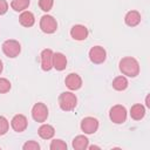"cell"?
Segmentation results:
<instances>
[{"instance_id": "1", "label": "cell", "mask_w": 150, "mask_h": 150, "mask_svg": "<svg viewBox=\"0 0 150 150\" xmlns=\"http://www.w3.org/2000/svg\"><path fill=\"white\" fill-rule=\"evenodd\" d=\"M118 69L122 75L128 77H136L139 74V63L132 56L122 57L118 62Z\"/></svg>"}, {"instance_id": "2", "label": "cell", "mask_w": 150, "mask_h": 150, "mask_svg": "<svg viewBox=\"0 0 150 150\" xmlns=\"http://www.w3.org/2000/svg\"><path fill=\"white\" fill-rule=\"evenodd\" d=\"M59 105L63 111H71L77 105V97L71 91H63L59 96Z\"/></svg>"}, {"instance_id": "3", "label": "cell", "mask_w": 150, "mask_h": 150, "mask_svg": "<svg viewBox=\"0 0 150 150\" xmlns=\"http://www.w3.org/2000/svg\"><path fill=\"white\" fill-rule=\"evenodd\" d=\"M128 111L124 105L122 104H115L109 110V118L115 124H122L127 121Z\"/></svg>"}, {"instance_id": "4", "label": "cell", "mask_w": 150, "mask_h": 150, "mask_svg": "<svg viewBox=\"0 0 150 150\" xmlns=\"http://www.w3.org/2000/svg\"><path fill=\"white\" fill-rule=\"evenodd\" d=\"M1 48H2L4 54L9 59H14V57L19 56V54L21 53V45L19 41H16L14 39H8V40L4 41Z\"/></svg>"}, {"instance_id": "5", "label": "cell", "mask_w": 150, "mask_h": 150, "mask_svg": "<svg viewBox=\"0 0 150 150\" xmlns=\"http://www.w3.org/2000/svg\"><path fill=\"white\" fill-rule=\"evenodd\" d=\"M48 115H49V111H48V108L45 103L42 102H38L33 105L32 108V117L35 122H39V123H43L47 121L48 118Z\"/></svg>"}, {"instance_id": "6", "label": "cell", "mask_w": 150, "mask_h": 150, "mask_svg": "<svg viewBox=\"0 0 150 150\" xmlns=\"http://www.w3.org/2000/svg\"><path fill=\"white\" fill-rule=\"evenodd\" d=\"M40 29L46 34H53L57 29V21L54 16L45 14L40 19Z\"/></svg>"}, {"instance_id": "7", "label": "cell", "mask_w": 150, "mask_h": 150, "mask_svg": "<svg viewBox=\"0 0 150 150\" xmlns=\"http://www.w3.org/2000/svg\"><path fill=\"white\" fill-rule=\"evenodd\" d=\"M88 56H89V60L94 63V64H101L105 61L107 59V52L103 47L101 46H94L89 49V53H88Z\"/></svg>"}, {"instance_id": "8", "label": "cell", "mask_w": 150, "mask_h": 150, "mask_svg": "<svg viewBox=\"0 0 150 150\" xmlns=\"http://www.w3.org/2000/svg\"><path fill=\"white\" fill-rule=\"evenodd\" d=\"M98 125H100V123H98L97 118L91 117V116H87L81 121L80 128L86 135H91V134H95L97 131Z\"/></svg>"}, {"instance_id": "9", "label": "cell", "mask_w": 150, "mask_h": 150, "mask_svg": "<svg viewBox=\"0 0 150 150\" xmlns=\"http://www.w3.org/2000/svg\"><path fill=\"white\" fill-rule=\"evenodd\" d=\"M53 50L46 48L40 54V64L43 71H49L53 68Z\"/></svg>"}, {"instance_id": "10", "label": "cell", "mask_w": 150, "mask_h": 150, "mask_svg": "<svg viewBox=\"0 0 150 150\" xmlns=\"http://www.w3.org/2000/svg\"><path fill=\"white\" fill-rule=\"evenodd\" d=\"M11 127L14 131L16 132H22L27 129L28 127V120L25 115L22 114H16L13 116L12 121H11Z\"/></svg>"}, {"instance_id": "11", "label": "cell", "mask_w": 150, "mask_h": 150, "mask_svg": "<svg viewBox=\"0 0 150 150\" xmlns=\"http://www.w3.org/2000/svg\"><path fill=\"white\" fill-rule=\"evenodd\" d=\"M64 84H66V87H67L69 90H71V91L79 90V89L82 87V79H81V76H80L79 74H76V73H70V74H68V75L66 76V79H64Z\"/></svg>"}, {"instance_id": "12", "label": "cell", "mask_w": 150, "mask_h": 150, "mask_svg": "<svg viewBox=\"0 0 150 150\" xmlns=\"http://www.w3.org/2000/svg\"><path fill=\"white\" fill-rule=\"evenodd\" d=\"M89 30L84 25H74L70 28V36L76 41H83L88 38Z\"/></svg>"}, {"instance_id": "13", "label": "cell", "mask_w": 150, "mask_h": 150, "mask_svg": "<svg viewBox=\"0 0 150 150\" xmlns=\"http://www.w3.org/2000/svg\"><path fill=\"white\" fill-rule=\"evenodd\" d=\"M141 20H142V16H141V13L136 9H131L129 12H127L125 16H124V22L127 26L129 27H136L141 23Z\"/></svg>"}, {"instance_id": "14", "label": "cell", "mask_w": 150, "mask_h": 150, "mask_svg": "<svg viewBox=\"0 0 150 150\" xmlns=\"http://www.w3.org/2000/svg\"><path fill=\"white\" fill-rule=\"evenodd\" d=\"M67 67V57L62 53H54L53 54V68L59 71L64 70Z\"/></svg>"}, {"instance_id": "15", "label": "cell", "mask_w": 150, "mask_h": 150, "mask_svg": "<svg viewBox=\"0 0 150 150\" xmlns=\"http://www.w3.org/2000/svg\"><path fill=\"white\" fill-rule=\"evenodd\" d=\"M19 22H20L21 26L29 28V27L34 26V23H35V16H34V14H33L32 12H29V11H23V12H21V14L19 15Z\"/></svg>"}, {"instance_id": "16", "label": "cell", "mask_w": 150, "mask_h": 150, "mask_svg": "<svg viewBox=\"0 0 150 150\" xmlns=\"http://www.w3.org/2000/svg\"><path fill=\"white\" fill-rule=\"evenodd\" d=\"M38 134L39 136L42 138V139H50L54 137L55 135V129L53 125L50 124H46V123H42L40 125V128L38 129Z\"/></svg>"}, {"instance_id": "17", "label": "cell", "mask_w": 150, "mask_h": 150, "mask_svg": "<svg viewBox=\"0 0 150 150\" xmlns=\"http://www.w3.org/2000/svg\"><path fill=\"white\" fill-rule=\"evenodd\" d=\"M130 117L135 121H141L145 116V108L141 103H136L130 108Z\"/></svg>"}, {"instance_id": "18", "label": "cell", "mask_w": 150, "mask_h": 150, "mask_svg": "<svg viewBox=\"0 0 150 150\" xmlns=\"http://www.w3.org/2000/svg\"><path fill=\"white\" fill-rule=\"evenodd\" d=\"M88 145H89V139L84 135H77L71 142V146L75 150H86L88 149Z\"/></svg>"}, {"instance_id": "19", "label": "cell", "mask_w": 150, "mask_h": 150, "mask_svg": "<svg viewBox=\"0 0 150 150\" xmlns=\"http://www.w3.org/2000/svg\"><path fill=\"white\" fill-rule=\"evenodd\" d=\"M112 88L117 91H123L128 88L129 86V82H128V79L127 76L124 75H120V76H116L114 80H112V83H111Z\"/></svg>"}, {"instance_id": "20", "label": "cell", "mask_w": 150, "mask_h": 150, "mask_svg": "<svg viewBox=\"0 0 150 150\" xmlns=\"http://www.w3.org/2000/svg\"><path fill=\"white\" fill-rule=\"evenodd\" d=\"M30 5V0H12L11 7L15 12H23L26 11Z\"/></svg>"}, {"instance_id": "21", "label": "cell", "mask_w": 150, "mask_h": 150, "mask_svg": "<svg viewBox=\"0 0 150 150\" xmlns=\"http://www.w3.org/2000/svg\"><path fill=\"white\" fill-rule=\"evenodd\" d=\"M49 149L50 150H67V143L60 138H55L50 142Z\"/></svg>"}, {"instance_id": "22", "label": "cell", "mask_w": 150, "mask_h": 150, "mask_svg": "<svg viewBox=\"0 0 150 150\" xmlns=\"http://www.w3.org/2000/svg\"><path fill=\"white\" fill-rule=\"evenodd\" d=\"M12 84L8 79L6 77H0V94H6L11 90Z\"/></svg>"}, {"instance_id": "23", "label": "cell", "mask_w": 150, "mask_h": 150, "mask_svg": "<svg viewBox=\"0 0 150 150\" xmlns=\"http://www.w3.org/2000/svg\"><path fill=\"white\" fill-rule=\"evenodd\" d=\"M54 6V0H39V7L41 11L48 13Z\"/></svg>"}, {"instance_id": "24", "label": "cell", "mask_w": 150, "mask_h": 150, "mask_svg": "<svg viewBox=\"0 0 150 150\" xmlns=\"http://www.w3.org/2000/svg\"><path fill=\"white\" fill-rule=\"evenodd\" d=\"M9 129V122L5 116L0 115V136H4L5 134H7Z\"/></svg>"}, {"instance_id": "25", "label": "cell", "mask_w": 150, "mask_h": 150, "mask_svg": "<svg viewBox=\"0 0 150 150\" xmlns=\"http://www.w3.org/2000/svg\"><path fill=\"white\" fill-rule=\"evenodd\" d=\"M23 150H39L40 149V144L36 141H27L23 145H22Z\"/></svg>"}, {"instance_id": "26", "label": "cell", "mask_w": 150, "mask_h": 150, "mask_svg": "<svg viewBox=\"0 0 150 150\" xmlns=\"http://www.w3.org/2000/svg\"><path fill=\"white\" fill-rule=\"evenodd\" d=\"M8 11V2L6 0H0V15L6 14Z\"/></svg>"}, {"instance_id": "27", "label": "cell", "mask_w": 150, "mask_h": 150, "mask_svg": "<svg viewBox=\"0 0 150 150\" xmlns=\"http://www.w3.org/2000/svg\"><path fill=\"white\" fill-rule=\"evenodd\" d=\"M145 104H146V107H148V108H150V103H149V95L145 97Z\"/></svg>"}, {"instance_id": "28", "label": "cell", "mask_w": 150, "mask_h": 150, "mask_svg": "<svg viewBox=\"0 0 150 150\" xmlns=\"http://www.w3.org/2000/svg\"><path fill=\"white\" fill-rule=\"evenodd\" d=\"M2 70H4V63H2V61L0 60V75H1V73H2Z\"/></svg>"}]
</instances>
